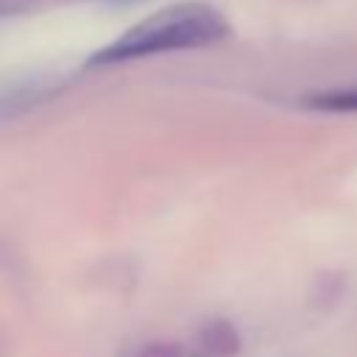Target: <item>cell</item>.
I'll return each instance as SVG.
<instances>
[{"label":"cell","instance_id":"cell-1","mask_svg":"<svg viewBox=\"0 0 357 357\" xmlns=\"http://www.w3.org/2000/svg\"><path fill=\"white\" fill-rule=\"evenodd\" d=\"M229 31H231L229 20L215 6L201 0L173 3L139 20L137 25L123 31L117 39L95 50L89 56V64L103 67V64H120V61H134V59L173 53V50H198L226 39Z\"/></svg>","mask_w":357,"mask_h":357},{"label":"cell","instance_id":"cell-2","mask_svg":"<svg viewBox=\"0 0 357 357\" xmlns=\"http://www.w3.org/2000/svg\"><path fill=\"white\" fill-rule=\"evenodd\" d=\"M198 340H201V346H204L212 357H234V354L240 351V346H243L237 326H234L231 321H226V318H212V321H206V324L201 326V332H198Z\"/></svg>","mask_w":357,"mask_h":357},{"label":"cell","instance_id":"cell-3","mask_svg":"<svg viewBox=\"0 0 357 357\" xmlns=\"http://www.w3.org/2000/svg\"><path fill=\"white\" fill-rule=\"evenodd\" d=\"M301 106L312 112H332V114H354L357 112V84L343 89H326L301 98Z\"/></svg>","mask_w":357,"mask_h":357},{"label":"cell","instance_id":"cell-4","mask_svg":"<svg viewBox=\"0 0 357 357\" xmlns=\"http://www.w3.org/2000/svg\"><path fill=\"white\" fill-rule=\"evenodd\" d=\"M139 357H184V351L170 340H153V343L142 346Z\"/></svg>","mask_w":357,"mask_h":357},{"label":"cell","instance_id":"cell-5","mask_svg":"<svg viewBox=\"0 0 357 357\" xmlns=\"http://www.w3.org/2000/svg\"><path fill=\"white\" fill-rule=\"evenodd\" d=\"M117 3H134V0H117Z\"/></svg>","mask_w":357,"mask_h":357},{"label":"cell","instance_id":"cell-6","mask_svg":"<svg viewBox=\"0 0 357 357\" xmlns=\"http://www.w3.org/2000/svg\"><path fill=\"white\" fill-rule=\"evenodd\" d=\"M3 8H6V3H3V0H0V11H3Z\"/></svg>","mask_w":357,"mask_h":357}]
</instances>
